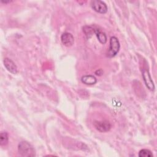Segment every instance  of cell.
I'll use <instances>...</instances> for the list:
<instances>
[{"label": "cell", "instance_id": "cell-1", "mask_svg": "<svg viewBox=\"0 0 157 157\" xmlns=\"http://www.w3.org/2000/svg\"><path fill=\"white\" fill-rule=\"evenodd\" d=\"M18 151L20 156L33 157L35 156V150L33 146L26 141H21L18 146Z\"/></svg>", "mask_w": 157, "mask_h": 157}, {"label": "cell", "instance_id": "cell-2", "mask_svg": "<svg viewBox=\"0 0 157 157\" xmlns=\"http://www.w3.org/2000/svg\"><path fill=\"white\" fill-rule=\"evenodd\" d=\"M120 48V42L115 36H112L110 39L109 48L107 53V56L109 58H112L115 56L119 52Z\"/></svg>", "mask_w": 157, "mask_h": 157}, {"label": "cell", "instance_id": "cell-3", "mask_svg": "<svg viewBox=\"0 0 157 157\" xmlns=\"http://www.w3.org/2000/svg\"><path fill=\"white\" fill-rule=\"evenodd\" d=\"M92 9L99 13H105L107 12V6L105 3L102 1L94 0L91 2Z\"/></svg>", "mask_w": 157, "mask_h": 157}, {"label": "cell", "instance_id": "cell-4", "mask_svg": "<svg viewBox=\"0 0 157 157\" xmlns=\"http://www.w3.org/2000/svg\"><path fill=\"white\" fill-rule=\"evenodd\" d=\"M93 126L96 130L101 132H105L110 131L112 125L109 121H94L93 123Z\"/></svg>", "mask_w": 157, "mask_h": 157}, {"label": "cell", "instance_id": "cell-5", "mask_svg": "<svg viewBox=\"0 0 157 157\" xmlns=\"http://www.w3.org/2000/svg\"><path fill=\"white\" fill-rule=\"evenodd\" d=\"M142 77L145 84L147 88L150 91H153L155 90V85L151 77L150 72L147 69H144L142 72Z\"/></svg>", "mask_w": 157, "mask_h": 157}, {"label": "cell", "instance_id": "cell-6", "mask_svg": "<svg viewBox=\"0 0 157 157\" xmlns=\"http://www.w3.org/2000/svg\"><path fill=\"white\" fill-rule=\"evenodd\" d=\"M61 40L64 45L69 47H71L74 42V37L70 33H64L61 36Z\"/></svg>", "mask_w": 157, "mask_h": 157}, {"label": "cell", "instance_id": "cell-7", "mask_svg": "<svg viewBox=\"0 0 157 157\" xmlns=\"http://www.w3.org/2000/svg\"><path fill=\"white\" fill-rule=\"evenodd\" d=\"M4 65L6 69L13 74H16L18 72V68L15 63L9 58L4 59Z\"/></svg>", "mask_w": 157, "mask_h": 157}, {"label": "cell", "instance_id": "cell-8", "mask_svg": "<svg viewBox=\"0 0 157 157\" xmlns=\"http://www.w3.org/2000/svg\"><path fill=\"white\" fill-rule=\"evenodd\" d=\"M81 81L85 85H93L97 82L96 78L92 75H85L82 77Z\"/></svg>", "mask_w": 157, "mask_h": 157}, {"label": "cell", "instance_id": "cell-9", "mask_svg": "<svg viewBox=\"0 0 157 157\" xmlns=\"http://www.w3.org/2000/svg\"><path fill=\"white\" fill-rule=\"evenodd\" d=\"M95 34L100 43L102 44H105L107 42V36L105 34L101 31L100 29H95Z\"/></svg>", "mask_w": 157, "mask_h": 157}, {"label": "cell", "instance_id": "cell-10", "mask_svg": "<svg viewBox=\"0 0 157 157\" xmlns=\"http://www.w3.org/2000/svg\"><path fill=\"white\" fill-rule=\"evenodd\" d=\"M83 31L86 38L89 39L93 34H95V28L91 26H85L83 27Z\"/></svg>", "mask_w": 157, "mask_h": 157}, {"label": "cell", "instance_id": "cell-11", "mask_svg": "<svg viewBox=\"0 0 157 157\" xmlns=\"http://www.w3.org/2000/svg\"><path fill=\"white\" fill-rule=\"evenodd\" d=\"M9 142V135L6 131H2L0 134V145L6 146Z\"/></svg>", "mask_w": 157, "mask_h": 157}, {"label": "cell", "instance_id": "cell-12", "mask_svg": "<svg viewBox=\"0 0 157 157\" xmlns=\"http://www.w3.org/2000/svg\"><path fill=\"white\" fill-rule=\"evenodd\" d=\"M139 157H152L153 153L152 152L148 149H142L139 152Z\"/></svg>", "mask_w": 157, "mask_h": 157}, {"label": "cell", "instance_id": "cell-13", "mask_svg": "<svg viewBox=\"0 0 157 157\" xmlns=\"http://www.w3.org/2000/svg\"><path fill=\"white\" fill-rule=\"evenodd\" d=\"M103 71L101 69H98V70H96V71H95V74L96 75H98V76H101V75H102V74H103Z\"/></svg>", "mask_w": 157, "mask_h": 157}]
</instances>
